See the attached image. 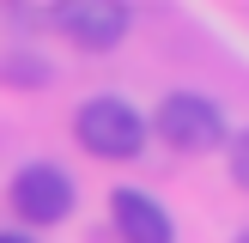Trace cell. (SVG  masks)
Returning <instances> with one entry per match:
<instances>
[{
  "label": "cell",
  "mask_w": 249,
  "mask_h": 243,
  "mask_svg": "<svg viewBox=\"0 0 249 243\" xmlns=\"http://www.w3.org/2000/svg\"><path fill=\"white\" fill-rule=\"evenodd\" d=\"M0 243H31V237H24V231H0Z\"/></svg>",
  "instance_id": "7"
},
{
  "label": "cell",
  "mask_w": 249,
  "mask_h": 243,
  "mask_svg": "<svg viewBox=\"0 0 249 243\" xmlns=\"http://www.w3.org/2000/svg\"><path fill=\"white\" fill-rule=\"evenodd\" d=\"M237 243H249V231H243V237H237Z\"/></svg>",
  "instance_id": "8"
},
{
  "label": "cell",
  "mask_w": 249,
  "mask_h": 243,
  "mask_svg": "<svg viewBox=\"0 0 249 243\" xmlns=\"http://www.w3.org/2000/svg\"><path fill=\"white\" fill-rule=\"evenodd\" d=\"M231 176H237V189H249V128L231 140Z\"/></svg>",
  "instance_id": "6"
},
{
  "label": "cell",
  "mask_w": 249,
  "mask_h": 243,
  "mask_svg": "<svg viewBox=\"0 0 249 243\" xmlns=\"http://www.w3.org/2000/svg\"><path fill=\"white\" fill-rule=\"evenodd\" d=\"M73 134H79V146L91 158H109V164H122V158H140L146 152V116L128 104V97H91V104H79V116H73Z\"/></svg>",
  "instance_id": "1"
},
{
  "label": "cell",
  "mask_w": 249,
  "mask_h": 243,
  "mask_svg": "<svg viewBox=\"0 0 249 243\" xmlns=\"http://www.w3.org/2000/svg\"><path fill=\"white\" fill-rule=\"evenodd\" d=\"M152 128H158V140L170 146V152H213L219 140H225V109L213 104V97H201V91H170L164 104H158V116H152Z\"/></svg>",
  "instance_id": "2"
},
{
  "label": "cell",
  "mask_w": 249,
  "mask_h": 243,
  "mask_svg": "<svg viewBox=\"0 0 249 243\" xmlns=\"http://www.w3.org/2000/svg\"><path fill=\"white\" fill-rule=\"evenodd\" d=\"M6 201H12V213H18L24 225H61V219L73 213V176L61 164H24L18 176H12Z\"/></svg>",
  "instance_id": "3"
},
{
  "label": "cell",
  "mask_w": 249,
  "mask_h": 243,
  "mask_svg": "<svg viewBox=\"0 0 249 243\" xmlns=\"http://www.w3.org/2000/svg\"><path fill=\"white\" fill-rule=\"evenodd\" d=\"M109 219H116L122 243H177L170 213L152 201V194H140V189H116L109 194Z\"/></svg>",
  "instance_id": "5"
},
{
  "label": "cell",
  "mask_w": 249,
  "mask_h": 243,
  "mask_svg": "<svg viewBox=\"0 0 249 243\" xmlns=\"http://www.w3.org/2000/svg\"><path fill=\"white\" fill-rule=\"evenodd\" d=\"M49 18H55L61 31L73 36V49H85V55H109V49L128 36V6H116V0H67V6H55Z\"/></svg>",
  "instance_id": "4"
}]
</instances>
